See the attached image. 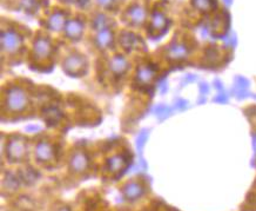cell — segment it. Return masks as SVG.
<instances>
[{"mask_svg":"<svg viewBox=\"0 0 256 211\" xmlns=\"http://www.w3.org/2000/svg\"><path fill=\"white\" fill-rule=\"evenodd\" d=\"M27 102H29L27 94L23 88H12L7 91L6 106L8 110L13 111V112H20L26 107Z\"/></svg>","mask_w":256,"mask_h":211,"instance_id":"6da1fadb","label":"cell"},{"mask_svg":"<svg viewBox=\"0 0 256 211\" xmlns=\"http://www.w3.org/2000/svg\"><path fill=\"white\" fill-rule=\"evenodd\" d=\"M88 2H90V0H78V4H79L81 7H87Z\"/></svg>","mask_w":256,"mask_h":211,"instance_id":"d6a6232c","label":"cell"},{"mask_svg":"<svg viewBox=\"0 0 256 211\" xmlns=\"http://www.w3.org/2000/svg\"><path fill=\"white\" fill-rule=\"evenodd\" d=\"M108 68H110V70L112 71L114 74L120 76V74H124L125 72L127 71L128 62L122 55H115V57H113L112 59L110 60V63H108Z\"/></svg>","mask_w":256,"mask_h":211,"instance_id":"ba28073f","label":"cell"},{"mask_svg":"<svg viewBox=\"0 0 256 211\" xmlns=\"http://www.w3.org/2000/svg\"><path fill=\"white\" fill-rule=\"evenodd\" d=\"M196 80V76H194V74H187V76L185 77V83H194Z\"/></svg>","mask_w":256,"mask_h":211,"instance_id":"f1b7e54d","label":"cell"},{"mask_svg":"<svg viewBox=\"0 0 256 211\" xmlns=\"http://www.w3.org/2000/svg\"><path fill=\"white\" fill-rule=\"evenodd\" d=\"M21 6H23L27 12H34L37 10L38 4L35 0H21Z\"/></svg>","mask_w":256,"mask_h":211,"instance_id":"d4e9b609","label":"cell"},{"mask_svg":"<svg viewBox=\"0 0 256 211\" xmlns=\"http://www.w3.org/2000/svg\"><path fill=\"white\" fill-rule=\"evenodd\" d=\"M188 49L182 44H173L168 49V55L173 59H183L185 57H187Z\"/></svg>","mask_w":256,"mask_h":211,"instance_id":"9a60e30c","label":"cell"},{"mask_svg":"<svg viewBox=\"0 0 256 211\" xmlns=\"http://www.w3.org/2000/svg\"><path fill=\"white\" fill-rule=\"evenodd\" d=\"M193 5L200 11H209L214 6L213 0H193Z\"/></svg>","mask_w":256,"mask_h":211,"instance_id":"603a6c76","label":"cell"},{"mask_svg":"<svg viewBox=\"0 0 256 211\" xmlns=\"http://www.w3.org/2000/svg\"><path fill=\"white\" fill-rule=\"evenodd\" d=\"M61 117H63V113L58 107H49L45 112V121L51 125H55L57 123H59Z\"/></svg>","mask_w":256,"mask_h":211,"instance_id":"d6986e66","label":"cell"},{"mask_svg":"<svg viewBox=\"0 0 256 211\" xmlns=\"http://www.w3.org/2000/svg\"><path fill=\"white\" fill-rule=\"evenodd\" d=\"M160 88V91L162 93L166 92V91H167V82H166V79H163L162 82L160 83V88Z\"/></svg>","mask_w":256,"mask_h":211,"instance_id":"4dcf8cb0","label":"cell"},{"mask_svg":"<svg viewBox=\"0 0 256 211\" xmlns=\"http://www.w3.org/2000/svg\"><path fill=\"white\" fill-rule=\"evenodd\" d=\"M85 58L79 54H72L64 62V71L69 76H80L85 68Z\"/></svg>","mask_w":256,"mask_h":211,"instance_id":"277c9868","label":"cell"},{"mask_svg":"<svg viewBox=\"0 0 256 211\" xmlns=\"http://www.w3.org/2000/svg\"><path fill=\"white\" fill-rule=\"evenodd\" d=\"M120 43H121V46L124 47L126 51H130V50L134 49V47L136 46V44H138V38H136L133 33L126 32L121 35Z\"/></svg>","mask_w":256,"mask_h":211,"instance_id":"ac0fdd59","label":"cell"},{"mask_svg":"<svg viewBox=\"0 0 256 211\" xmlns=\"http://www.w3.org/2000/svg\"><path fill=\"white\" fill-rule=\"evenodd\" d=\"M69 166L73 172H83L88 168V158L83 152H76L69 160Z\"/></svg>","mask_w":256,"mask_h":211,"instance_id":"52a82bcc","label":"cell"},{"mask_svg":"<svg viewBox=\"0 0 256 211\" xmlns=\"http://www.w3.org/2000/svg\"><path fill=\"white\" fill-rule=\"evenodd\" d=\"M153 111H154L155 115H157L160 119L168 118L169 116L173 113V109H172V107L166 106V105H158V106H155V109Z\"/></svg>","mask_w":256,"mask_h":211,"instance_id":"44dd1931","label":"cell"},{"mask_svg":"<svg viewBox=\"0 0 256 211\" xmlns=\"http://www.w3.org/2000/svg\"><path fill=\"white\" fill-rule=\"evenodd\" d=\"M248 88H249V82L243 77H236L235 78V88H234V92L239 98H246L248 96Z\"/></svg>","mask_w":256,"mask_h":211,"instance_id":"5bb4252c","label":"cell"},{"mask_svg":"<svg viewBox=\"0 0 256 211\" xmlns=\"http://www.w3.org/2000/svg\"><path fill=\"white\" fill-rule=\"evenodd\" d=\"M146 10L140 5H135V6L130 7L127 12V18L135 25L143 24L144 19H146Z\"/></svg>","mask_w":256,"mask_h":211,"instance_id":"8fae6325","label":"cell"},{"mask_svg":"<svg viewBox=\"0 0 256 211\" xmlns=\"http://www.w3.org/2000/svg\"><path fill=\"white\" fill-rule=\"evenodd\" d=\"M35 158L40 162H49L54 156V150L53 146L47 141H40L37 146H35Z\"/></svg>","mask_w":256,"mask_h":211,"instance_id":"5b68a950","label":"cell"},{"mask_svg":"<svg viewBox=\"0 0 256 211\" xmlns=\"http://www.w3.org/2000/svg\"><path fill=\"white\" fill-rule=\"evenodd\" d=\"M33 50H34V53L37 57L46 58L51 54L52 45L48 39H45V38H39V39H37V41L34 43Z\"/></svg>","mask_w":256,"mask_h":211,"instance_id":"30bf717a","label":"cell"},{"mask_svg":"<svg viewBox=\"0 0 256 211\" xmlns=\"http://www.w3.org/2000/svg\"><path fill=\"white\" fill-rule=\"evenodd\" d=\"M167 25H168V20L162 13L154 12L152 17V29L155 31H163L166 30Z\"/></svg>","mask_w":256,"mask_h":211,"instance_id":"2e32d148","label":"cell"},{"mask_svg":"<svg viewBox=\"0 0 256 211\" xmlns=\"http://www.w3.org/2000/svg\"><path fill=\"white\" fill-rule=\"evenodd\" d=\"M65 15L63 12H54L47 21V27L51 31H60L65 26Z\"/></svg>","mask_w":256,"mask_h":211,"instance_id":"4fadbf2b","label":"cell"},{"mask_svg":"<svg viewBox=\"0 0 256 211\" xmlns=\"http://www.w3.org/2000/svg\"><path fill=\"white\" fill-rule=\"evenodd\" d=\"M124 196L128 201H135L144 195V188L139 183L130 182L124 188Z\"/></svg>","mask_w":256,"mask_h":211,"instance_id":"9c48e42d","label":"cell"},{"mask_svg":"<svg viewBox=\"0 0 256 211\" xmlns=\"http://www.w3.org/2000/svg\"><path fill=\"white\" fill-rule=\"evenodd\" d=\"M112 32H111L110 30H102V31H100L98 35H96V45H98L100 49H106V47L110 46L111 43H112Z\"/></svg>","mask_w":256,"mask_h":211,"instance_id":"e0dca14e","label":"cell"},{"mask_svg":"<svg viewBox=\"0 0 256 211\" xmlns=\"http://www.w3.org/2000/svg\"><path fill=\"white\" fill-rule=\"evenodd\" d=\"M200 93H201V96H206V94L209 93V86H208V84H206V83L200 84Z\"/></svg>","mask_w":256,"mask_h":211,"instance_id":"83f0119b","label":"cell"},{"mask_svg":"<svg viewBox=\"0 0 256 211\" xmlns=\"http://www.w3.org/2000/svg\"><path fill=\"white\" fill-rule=\"evenodd\" d=\"M113 0H98L99 5L100 6H104V7H108L111 4H112Z\"/></svg>","mask_w":256,"mask_h":211,"instance_id":"f546056e","label":"cell"},{"mask_svg":"<svg viewBox=\"0 0 256 211\" xmlns=\"http://www.w3.org/2000/svg\"><path fill=\"white\" fill-rule=\"evenodd\" d=\"M83 25L79 20H69L65 26L66 35L71 39H79L82 35Z\"/></svg>","mask_w":256,"mask_h":211,"instance_id":"7c38bea8","label":"cell"},{"mask_svg":"<svg viewBox=\"0 0 256 211\" xmlns=\"http://www.w3.org/2000/svg\"><path fill=\"white\" fill-rule=\"evenodd\" d=\"M155 76V70L149 65H143L138 69L136 72V82L139 85L147 86L151 84V82Z\"/></svg>","mask_w":256,"mask_h":211,"instance_id":"8992f818","label":"cell"},{"mask_svg":"<svg viewBox=\"0 0 256 211\" xmlns=\"http://www.w3.org/2000/svg\"><path fill=\"white\" fill-rule=\"evenodd\" d=\"M214 85L216 86V88H218L220 92H224V85H222V83L220 82V80H215V82H214Z\"/></svg>","mask_w":256,"mask_h":211,"instance_id":"1f68e13d","label":"cell"},{"mask_svg":"<svg viewBox=\"0 0 256 211\" xmlns=\"http://www.w3.org/2000/svg\"><path fill=\"white\" fill-rule=\"evenodd\" d=\"M21 39L20 35L18 33L12 31V30H8V31H4L1 33V49L4 52L7 53H15L20 49Z\"/></svg>","mask_w":256,"mask_h":211,"instance_id":"7a4b0ae2","label":"cell"},{"mask_svg":"<svg viewBox=\"0 0 256 211\" xmlns=\"http://www.w3.org/2000/svg\"><path fill=\"white\" fill-rule=\"evenodd\" d=\"M147 140H148V131H147V130H143V131L139 133L138 138H136V149H138L139 152L143 150Z\"/></svg>","mask_w":256,"mask_h":211,"instance_id":"cb8c5ba5","label":"cell"},{"mask_svg":"<svg viewBox=\"0 0 256 211\" xmlns=\"http://www.w3.org/2000/svg\"><path fill=\"white\" fill-rule=\"evenodd\" d=\"M214 102L216 103H222V104H224V103H228V97L226 93L224 92H220L219 96H216V98L214 99Z\"/></svg>","mask_w":256,"mask_h":211,"instance_id":"4316f807","label":"cell"},{"mask_svg":"<svg viewBox=\"0 0 256 211\" xmlns=\"http://www.w3.org/2000/svg\"><path fill=\"white\" fill-rule=\"evenodd\" d=\"M108 26H110V23H108V19L106 18V16L99 15L94 19L93 27L96 30H98V31H102V30L108 29Z\"/></svg>","mask_w":256,"mask_h":211,"instance_id":"7402d4cb","label":"cell"},{"mask_svg":"<svg viewBox=\"0 0 256 211\" xmlns=\"http://www.w3.org/2000/svg\"><path fill=\"white\" fill-rule=\"evenodd\" d=\"M26 141L23 137H13L7 145V157L12 162L23 159L26 154Z\"/></svg>","mask_w":256,"mask_h":211,"instance_id":"3957f363","label":"cell"},{"mask_svg":"<svg viewBox=\"0 0 256 211\" xmlns=\"http://www.w3.org/2000/svg\"><path fill=\"white\" fill-rule=\"evenodd\" d=\"M126 164V160L122 156H113L112 158L108 159V170L111 172H119L121 171V169L124 168V165Z\"/></svg>","mask_w":256,"mask_h":211,"instance_id":"ffe728a7","label":"cell"},{"mask_svg":"<svg viewBox=\"0 0 256 211\" xmlns=\"http://www.w3.org/2000/svg\"><path fill=\"white\" fill-rule=\"evenodd\" d=\"M59 211H69L68 209H66V208H64V209H60Z\"/></svg>","mask_w":256,"mask_h":211,"instance_id":"836d02e7","label":"cell"},{"mask_svg":"<svg viewBox=\"0 0 256 211\" xmlns=\"http://www.w3.org/2000/svg\"><path fill=\"white\" fill-rule=\"evenodd\" d=\"M175 107L179 110H185L188 107V103L185 101V99H177L176 102H175Z\"/></svg>","mask_w":256,"mask_h":211,"instance_id":"484cf974","label":"cell"}]
</instances>
